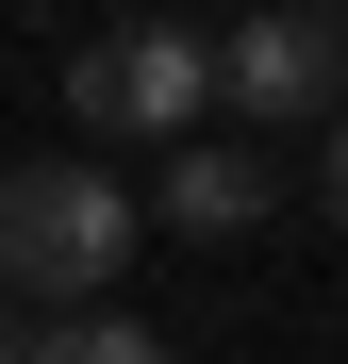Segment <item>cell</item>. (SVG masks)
Wrapping results in <instances>:
<instances>
[{"label": "cell", "mask_w": 348, "mask_h": 364, "mask_svg": "<svg viewBox=\"0 0 348 364\" xmlns=\"http://www.w3.org/2000/svg\"><path fill=\"white\" fill-rule=\"evenodd\" d=\"M332 215H348V116H332Z\"/></svg>", "instance_id": "obj_6"}, {"label": "cell", "mask_w": 348, "mask_h": 364, "mask_svg": "<svg viewBox=\"0 0 348 364\" xmlns=\"http://www.w3.org/2000/svg\"><path fill=\"white\" fill-rule=\"evenodd\" d=\"M149 199L116 166H83V149H33L17 182H0V265H17V298H116V265L149 249Z\"/></svg>", "instance_id": "obj_1"}, {"label": "cell", "mask_w": 348, "mask_h": 364, "mask_svg": "<svg viewBox=\"0 0 348 364\" xmlns=\"http://www.w3.org/2000/svg\"><path fill=\"white\" fill-rule=\"evenodd\" d=\"M17 364H166V331H133L116 298H33V331H17Z\"/></svg>", "instance_id": "obj_5"}, {"label": "cell", "mask_w": 348, "mask_h": 364, "mask_svg": "<svg viewBox=\"0 0 348 364\" xmlns=\"http://www.w3.org/2000/svg\"><path fill=\"white\" fill-rule=\"evenodd\" d=\"M216 50H232V116H348V0H265Z\"/></svg>", "instance_id": "obj_3"}, {"label": "cell", "mask_w": 348, "mask_h": 364, "mask_svg": "<svg viewBox=\"0 0 348 364\" xmlns=\"http://www.w3.org/2000/svg\"><path fill=\"white\" fill-rule=\"evenodd\" d=\"M265 199H282V182H265L249 149H216V133H166V182H149V215L183 232V249H249V232H265Z\"/></svg>", "instance_id": "obj_4"}, {"label": "cell", "mask_w": 348, "mask_h": 364, "mask_svg": "<svg viewBox=\"0 0 348 364\" xmlns=\"http://www.w3.org/2000/svg\"><path fill=\"white\" fill-rule=\"evenodd\" d=\"M216 100H232V50L183 33V17H116V33L67 50V116H83L100 149H116V133H199Z\"/></svg>", "instance_id": "obj_2"}]
</instances>
